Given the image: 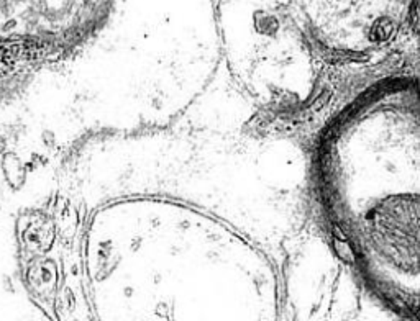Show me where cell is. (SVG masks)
<instances>
[{"instance_id": "2", "label": "cell", "mask_w": 420, "mask_h": 321, "mask_svg": "<svg viewBox=\"0 0 420 321\" xmlns=\"http://www.w3.org/2000/svg\"><path fill=\"white\" fill-rule=\"evenodd\" d=\"M225 55L231 73L254 100L268 107L301 105L314 86V59L301 31L281 20L229 31Z\"/></svg>"}, {"instance_id": "1", "label": "cell", "mask_w": 420, "mask_h": 321, "mask_svg": "<svg viewBox=\"0 0 420 321\" xmlns=\"http://www.w3.org/2000/svg\"><path fill=\"white\" fill-rule=\"evenodd\" d=\"M379 93L327 140L322 182L330 215L378 292L405 313L419 306L417 95Z\"/></svg>"}]
</instances>
